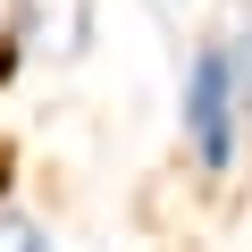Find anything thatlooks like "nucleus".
<instances>
[{
  "label": "nucleus",
  "mask_w": 252,
  "mask_h": 252,
  "mask_svg": "<svg viewBox=\"0 0 252 252\" xmlns=\"http://www.w3.org/2000/svg\"><path fill=\"white\" fill-rule=\"evenodd\" d=\"M177 118H185V152L202 160V177H227V168H235V126H244V101H235V67H227V42H219V34H202V51L185 59Z\"/></svg>",
  "instance_id": "nucleus-1"
},
{
  "label": "nucleus",
  "mask_w": 252,
  "mask_h": 252,
  "mask_svg": "<svg viewBox=\"0 0 252 252\" xmlns=\"http://www.w3.org/2000/svg\"><path fill=\"white\" fill-rule=\"evenodd\" d=\"M0 34L26 59H76L93 42V9L84 0H0Z\"/></svg>",
  "instance_id": "nucleus-2"
},
{
  "label": "nucleus",
  "mask_w": 252,
  "mask_h": 252,
  "mask_svg": "<svg viewBox=\"0 0 252 252\" xmlns=\"http://www.w3.org/2000/svg\"><path fill=\"white\" fill-rule=\"evenodd\" d=\"M152 17H160V26H177V17H185V0H152Z\"/></svg>",
  "instance_id": "nucleus-4"
},
{
  "label": "nucleus",
  "mask_w": 252,
  "mask_h": 252,
  "mask_svg": "<svg viewBox=\"0 0 252 252\" xmlns=\"http://www.w3.org/2000/svg\"><path fill=\"white\" fill-rule=\"evenodd\" d=\"M0 252H51L42 219H34V210H0Z\"/></svg>",
  "instance_id": "nucleus-3"
}]
</instances>
